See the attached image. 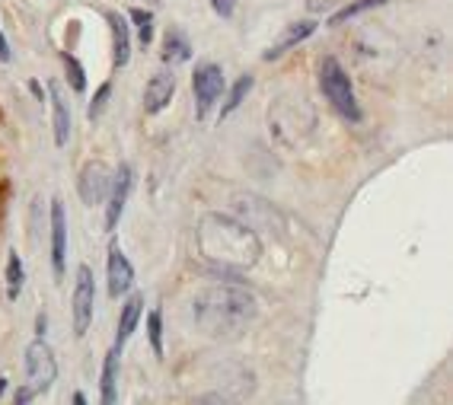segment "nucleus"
Instances as JSON below:
<instances>
[{
    "instance_id": "1",
    "label": "nucleus",
    "mask_w": 453,
    "mask_h": 405,
    "mask_svg": "<svg viewBox=\"0 0 453 405\" xmlns=\"http://www.w3.org/2000/svg\"><path fill=\"white\" fill-rule=\"evenodd\" d=\"M195 249L218 271H250L262 259L256 230L230 214H204L195 227Z\"/></svg>"
},
{
    "instance_id": "27",
    "label": "nucleus",
    "mask_w": 453,
    "mask_h": 405,
    "mask_svg": "<svg viewBox=\"0 0 453 405\" xmlns=\"http://www.w3.org/2000/svg\"><path fill=\"white\" fill-rule=\"evenodd\" d=\"M0 61H10V45L4 39V33H0Z\"/></svg>"
},
{
    "instance_id": "13",
    "label": "nucleus",
    "mask_w": 453,
    "mask_h": 405,
    "mask_svg": "<svg viewBox=\"0 0 453 405\" xmlns=\"http://www.w3.org/2000/svg\"><path fill=\"white\" fill-rule=\"evenodd\" d=\"M119 364H122V348H109L103 361V377H99V405H119Z\"/></svg>"
},
{
    "instance_id": "28",
    "label": "nucleus",
    "mask_w": 453,
    "mask_h": 405,
    "mask_svg": "<svg viewBox=\"0 0 453 405\" xmlns=\"http://www.w3.org/2000/svg\"><path fill=\"white\" fill-rule=\"evenodd\" d=\"M73 405H87V399H83V393H73Z\"/></svg>"
},
{
    "instance_id": "23",
    "label": "nucleus",
    "mask_w": 453,
    "mask_h": 405,
    "mask_svg": "<svg viewBox=\"0 0 453 405\" xmlns=\"http://www.w3.org/2000/svg\"><path fill=\"white\" fill-rule=\"evenodd\" d=\"M131 19L138 23V42L147 49L150 39H154V17H150L147 10H131Z\"/></svg>"
},
{
    "instance_id": "10",
    "label": "nucleus",
    "mask_w": 453,
    "mask_h": 405,
    "mask_svg": "<svg viewBox=\"0 0 453 405\" xmlns=\"http://www.w3.org/2000/svg\"><path fill=\"white\" fill-rule=\"evenodd\" d=\"M173 96H176V73H170V71L154 73L144 87V112L160 115L163 109L173 103Z\"/></svg>"
},
{
    "instance_id": "16",
    "label": "nucleus",
    "mask_w": 453,
    "mask_h": 405,
    "mask_svg": "<svg viewBox=\"0 0 453 405\" xmlns=\"http://www.w3.org/2000/svg\"><path fill=\"white\" fill-rule=\"evenodd\" d=\"M313 33H316V23H313V19H300V23H291L288 29H284L281 39H278L275 45H272V49L265 51V61H275V57L288 55V51H291L294 45H300V42L310 39Z\"/></svg>"
},
{
    "instance_id": "3",
    "label": "nucleus",
    "mask_w": 453,
    "mask_h": 405,
    "mask_svg": "<svg viewBox=\"0 0 453 405\" xmlns=\"http://www.w3.org/2000/svg\"><path fill=\"white\" fill-rule=\"evenodd\" d=\"M319 87H323V96L332 103V109L345 118V122H361V106H357L355 87H351L349 71L342 67L339 57L326 55L319 61Z\"/></svg>"
},
{
    "instance_id": "2",
    "label": "nucleus",
    "mask_w": 453,
    "mask_h": 405,
    "mask_svg": "<svg viewBox=\"0 0 453 405\" xmlns=\"http://www.w3.org/2000/svg\"><path fill=\"white\" fill-rule=\"evenodd\" d=\"M259 317V303L240 284H211L192 297V323L211 341H230Z\"/></svg>"
},
{
    "instance_id": "11",
    "label": "nucleus",
    "mask_w": 453,
    "mask_h": 405,
    "mask_svg": "<svg viewBox=\"0 0 453 405\" xmlns=\"http://www.w3.org/2000/svg\"><path fill=\"white\" fill-rule=\"evenodd\" d=\"M65 259H67V214L65 204L51 202V268H55V278L61 281L65 278Z\"/></svg>"
},
{
    "instance_id": "24",
    "label": "nucleus",
    "mask_w": 453,
    "mask_h": 405,
    "mask_svg": "<svg viewBox=\"0 0 453 405\" xmlns=\"http://www.w3.org/2000/svg\"><path fill=\"white\" fill-rule=\"evenodd\" d=\"M109 93H112V83H103V87L96 89V96H93V103H89V122H96L99 115H103L105 103H109Z\"/></svg>"
},
{
    "instance_id": "22",
    "label": "nucleus",
    "mask_w": 453,
    "mask_h": 405,
    "mask_svg": "<svg viewBox=\"0 0 453 405\" xmlns=\"http://www.w3.org/2000/svg\"><path fill=\"white\" fill-rule=\"evenodd\" d=\"M147 332H150V348H154V355L163 357V317H160V309H150V317H147Z\"/></svg>"
},
{
    "instance_id": "6",
    "label": "nucleus",
    "mask_w": 453,
    "mask_h": 405,
    "mask_svg": "<svg viewBox=\"0 0 453 405\" xmlns=\"http://www.w3.org/2000/svg\"><path fill=\"white\" fill-rule=\"evenodd\" d=\"M93 309H96V281L89 265L77 268L73 278V297H71V317H73V335H87L89 323H93Z\"/></svg>"
},
{
    "instance_id": "29",
    "label": "nucleus",
    "mask_w": 453,
    "mask_h": 405,
    "mask_svg": "<svg viewBox=\"0 0 453 405\" xmlns=\"http://www.w3.org/2000/svg\"><path fill=\"white\" fill-rule=\"evenodd\" d=\"M144 4H150V7H160L163 0H144Z\"/></svg>"
},
{
    "instance_id": "12",
    "label": "nucleus",
    "mask_w": 453,
    "mask_h": 405,
    "mask_svg": "<svg viewBox=\"0 0 453 405\" xmlns=\"http://www.w3.org/2000/svg\"><path fill=\"white\" fill-rule=\"evenodd\" d=\"M49 93H51V128H55V144L67 147V141H71V106H67L65 89H61L58 80L49 83Z\"/></svg>"
},
{
    "instance_id": "20",
    "label": "nucleus",
    "mask_w": 453,
    "mask_h": 405,
    "mask_svg": "<svg viewBox=\"0 0 453 405\" xmlns=\"http://www.w3.org/2000/svg\"><path fill=\"white\" fill-rule=\"evenodd\" d=\"M250 89H252V73H243V77L234 83V89H230V96H226L224 109H220V118H226V115L234 112V109H240V103L250 96Z\"/></svg>"
},
{
    "instance_id": "18",
    "label": "nucleus",
    "mask_w": 453,
    "mask_h": 405,
    "mask_svg": "<svg viewBox=\"0 0 453 405\" xmlns=\"http://www.w3.org/2000/svg\"><path fill=\"white\" fill-rule=\"evenodd\" d=\"M23 281H26V271H23V259H19L17 252H10L7 256V297L17 300L23 294Z\"/></svg>"
},
{
    "instance_id": "26",
    "label": "nucleus",
    "mask_w": 453,
    "mask_h": 405,
    "mask_svg": "<svg viewBox=\"0 0 453 405\" xmlns=\"http://www.w3.org/2000/svg\"><path fill=\"white\" fill-rule=\"evenodd\" d=\"M211 7H214V13H220L224 19L234 17V0H211Z\"/></svg>"
},
{
    "instance_id": "19",
    "label": "nucleus",
    "mask_w": 453,
    "mask_h": 405,
    "mask_svg": "<svg viewBox=\"0 0 453 405\" xmlns=\"http://www.w3.org/2000/svg\"><path fill=\"white\" fill-rule=\"evenodd\" d=\"M383 4H387V0H351V4H345L335 17H329V26L349 23V19H355L357 13H365V10H373V7H383Z\"/></svg>"
},
{
    "instance_id": "17",
    "label": "nucleus",
    "mask_w": 453,
    "mask_h": 405,
    "mask_svg": "<svg viewBox=\"0 0 453 405\" xmlns=\"http://www.w3.org/2000/svg\"><path fill=\"white\" fill-rule=\"evenodd\" d=\"M188 57H192V45H188L186 33L170 29L166 39H163V61H166V65H182Z\"/></svg>"
},
{
    "instance_id": "4",
    "label": "nucleus",
    "mask_w": 453,
    "mask_h": 405,
    "mask_svg": "<svg viewBox=\"0 0 453 405\" xmlns=\"http://www.w3.org/2000/svg\"><path fill=\"white\" fill-rule=\"evenodd\" d=\"M58 377V361H55V351L49 348V341L45 339H35L29 348H26V386L19 389V402L26 405L33 396L45 393V389L55 383Z\"/></svg>"
},
{
    "instance_id": "14",
    "label": "nucleus",
    "mask_w": 453,
    "mask_h": 405,
    "mask_svg": "<svg viewBox=\"0 0 453 405\" xmlns=\"http://www.w3.org/2000/svg\"><path fill=\"white\" fill-rule=\"evenodd\" d=\"M109 19V29H112V57L115 67H125L131 61V33H128V19L119 13V10H109L105 13Z\"/></svg>"
},
{
    "instance_id": "21",
    "label": "nucleus",
    "mask_w": 453,
    "mask_h": 405,
    "mask_svg": "<svg viewBox=\"0 0 453 405\" xmlns=\"http://www.w3.org/2000/svg\"><path fill=\"white\" fill-rule=\"evenodd\" d=\"M61 61H65V71H67V80H71V89L73 93H83L87 89V73H83V67H81V61L73 55H61Z\"/></svg>"
},
{
    "instance_id": "15",
    "label": "nucleus",
    "mask_w": 453,
    "mask_h": 405,
    "mask_svg": "<svg viewBox=\"0 0 453 405\" xmlns=\"http://www.w3.org/2000/svg\"><path fill=\"white\" fill-rule=\"evenodd\" d=\"M141 317H144V297L141 294H131L128 300H125L122 313H119V329H115V348H122L125 341L134 335V329H138Z\"/></svg>"
},
{
    "instance_id": "8",
    "label": "nucleus",
    "mask_w": 453,
    "mask_h": 405,
    "mask_svg": "<svg viewBox=\"0 0 453 405\" xmlns=\"http://www.w3.org/2000/svg\"><path fill=\"white\" fill-rule=\"evenodd\" d=\"M109 186H112V170L103 160H89L77 179V192H81L83 204H103Z\"/></svg>"
},
{
    "instance_id": "9",
    "label": "nucleus",
    "mask_w": 453,
    "mask_h": 405,
    "mask_svg": "<svg viewBox=\"0 0 453 405\" xmlns=\"http://www.w3.org/2000/svg\"><path fill=\"white\" fill-rule=\"evenodd\" d=\"M105 278H109V297H125L134 284V268H131L128 256L122 252V246H109V262H105Z\"/></svg>"
},
{
    "instance_id": "7",
    "label": "nucleus",
    "mask_w": 453,
    "mask_h": 405,
    "mask_svg": "<svg viewBox=\"0 0 453 405\" xmlns=\"http://www.w3.org/2000/svg\"><path fill=\"white\" fill-rule=\"evenodd\" d=\"M131 186H134V172H131L128 163H122L119 170H112V186H109V195H105V230L112 233L122 220L125 204H128Z\"/></svg>"
},
{
    "instance_id": "5",
    "label": "nucleus",
    "mask_w": 453,
    "mask_h": 405,
    "mask_svg": "<svg viewBox=\"0 0 453 405\" xmlns=\"http://www.w3.org/2000/svg\"><path fill=\"white\" fill-rule=\"evenodd\" d=\"M224 89H226V80H224V71H220V65H214V61H204V65L195 67V73H192L195 115H198L202 122L211 115V109L220 103Z\"/></svg>"
},
{
    "instance_id": "25",
    "label": "nucleus",
    "mask_w": 453,
    "mask_h": 405,
    "mask_svg": "<svg viewBox=\"0 0 453 405\" xmlns=\"http://www.w3.org/2000/svg\"><path fill=\"white\" fill-rule=\"evenodd\" d=\"M195 405H236L230 396H224V393H204V396L195 399Z\"/></svg>"
}]
</instances>
